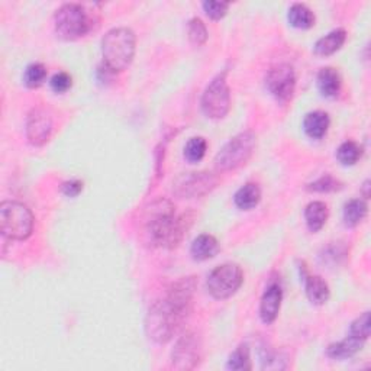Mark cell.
Wrapping results in <instances>:
<instances>
[{"mask_svg": "<svg viewBox=\"0 0 371 371\" xmlns=\"http://www.w3.org/2000/svg\"><path fill=\"white\" fill-rule=\"evenodd\" d=\"M282 300H283L282 286L278 283H271L266 289L264 295H262L261 298V303H260V316L262 322L270 325L277 319L278 312H280Z\"/></svg>", "mask_w": 371, "mask_h": 371, "instance_id": "obj_14", "label": "cell"}, {"mask_svg": "<svg viewBox=\"0 0 371 371\" xmlns=\"http://www.w3.org/2000/svg\"><path fill=\"white\" fill-rule=\"evenodd\" d=\"M186 319L165 299L154 303L145 318V331L150 339L157 344H165L183 327Z\"/></svg>", "mask_w": 371, "mask_h": 371, "instance_id": "obj_3", "label": "cell"}, {"mask_svg": "<svg viewBox=\"0 0 371 371\" xmlns=\"http://www.w3.org/2000/svg\"><path fill=\"white\" fill-rule=\"evenodd\" d=\"M228 8H229L228 2H215V0H208V2L203 3V10L213 21L222 19L228 12Z\"/></svg>", "mask_w": 371, "mask_h": 371, "instance_id": "obj_32", "label": "cell"}, {"mask_svg": "<svg viewBox=\"0 0 371 371\" xmlns=\"http://www.w3.org/2000/svg\"><path fill=\"white\" fill-rule=\"evenodd\" d=\"M363 345H364V341H361L360 338L348 334V336L343 339V341L331 344L327 352L334 360H347L352 357V355L357 354L363 348Z\"/></svg>", "mask_w": 371, "mask_h": 371, "instance_id": "obj_17", "label": "cell"}, {"mask_svg": "<svg viewBox=\"0 0 371 371\" xmlns=\"http://www.w3.org/2000/svg\"><path fill=\"white\" fill-rule=\"evenodd\" d=\"M202 111L210 119H222L230 109V90L225 73L216 75L208 84L202 96Z\"/></svg>", "mask_w": 371, "mask_h": 371, "instance_id": "obj_8", "label": "cell"}, {"mask_svg": "<svg viewBox=\"0 0 371 371\" xmlns=\"http://www.w3.org/2000/svg\"><path fill=\"white\" fill-rule=\"evenodd\" d=\"M328 215H329L328 206L323 202H319V200H316V202H311L305 209V219H306L307 228L312 232L320 230L328 221Z\"/></svg>", "mask_w": 371, "mask_h": 371, "instance_id": "obj_21", "label": "cell"}, {"mask_svg": "<svg viewBox=\"0 0 371 371\" xmlns=\"http://www.w3.org/2000/svg\"><path fill=\"white\" fill-rule=\"evenodd\" d=\"M95 22V15L80 3H66L54 15L55 33L66 41H74L87 35Z\"/></svg>", "mask_w": 371, "mask_h": 371, "instance_id": "obj_4", "label": "cell"}, {"mask_svg": "<svg viewBox=\"0 0 371 371\" xmlns=\"http://www.w3.org/2000/svg\"><path fill=\"white\" fill-rule=\"evenodd\" d=\"M266 86L275 100L286 103L291 99L296 87L295 70L289 64H278L266 75Z\"/></svg>", "mask_w": 371, "mask_h": 371, "instance_id": "obj_11", "label": "cell"}, {"mask_svg": "<svg viewBox=\"0 0 371 371\" xmlns=\"http://www.w3.org/2000/svg\"><path fill=\"white\" fill-rule=\"evenodd\" d=\"M219 179L210 172H192L183 173L173 181V192L180 199L202 197L210 193Z\"/></svg>", "mask_w": 371, "mask_h": 371, "instance_id": "obj_9", "label": "cell"}, {"mask_svg": "<svg viewBox=\"0 0 371 371\" xmlns=\"http://www.w3.org/2000/svg\"><path fill=\"white\" fill-rule=\"evenodd\" d=\"M136 38L129 28H114L102 39L105 69L111 73L125 70L134 60Z\"/></svg>", "mask_w": 371, "mask_h": 371, "instance_id": "obj_2", "label": "cell"}, {"mask_svg": "<svg viewBox=\"0 0 371 371\" xmlns=\"http://www.w3.org/2000/svg\"><path fill=\"white\" fill-rule=\"evenodd\" d=\"M188 35H189V41L194 46L203 45L208 41V29H206L203 21L199 19V18L190 19L189 25H188Z\"/></svg>", "mask_w": 371, "mask_h": 371, "instance_id": "obj_29", "label": "cell"}, {"mask_svg": "<svg viewBox=\"0 0 371 371\" xmlns=\"http://www.w3.org/2000/svg\"><path fill=\"white\" fill-rule=\"evenodd\" d=\"M361 154H363V150L357 143L345 141L344 144H341V147L338 148L336 157L343 165H354L361 159Z\"/></svg>", "mask_w": 371, "mask_h": 371, "instance_id": "obj_27", "label": "cell"}, {"mask_svg": "<svg viewBox=\"0 0 371 371\" xmlns=\"http://www.w3.org/2000/svg\"><path fill=\"white\" fill-rule=\"evenodd\" d=\"M257 138L251 131L238 134L224 145V148L215 157V167L219 173L230 172L245 164L253 156Z\"/></svg>", "mask_w": 371, "mask_h": 371, "instance_id": "obj_6", "label": "cell"}, {"mask_svg": "<svg viewBox=\"0 0 371 371\" xmlns=\"http://www.w3.org/2000/svg\"><path fill=\"white\" fill-rule=\"evenodd\" d=\"M350 334L360 338L364 343L367 341L370 336V312H364L360 318H357L351 323Z\"/></svg>", "mask_w": 371, "mask_h": 371, "instance_id": "obj_31", "label": "cell"}, {"mask_svg": "<svg viewBox=\"0 0 371 371\" xmlns=\"http://www.w3.org/2000/svg\"><path fill=\"white\" fill-rule=\"evenodd\" d=\"M244 283V273L238 264L226 262L216 267L208 277V290L215 299L234 296Z\"/></svg>", "mask_w": 371, "mask_h": 371, "instance_id": "obj_7", "label": "cell"}, {"mask_svg": "<svg viewBox=\"0 0 371 371\" xmlns=\"http://www.w3.org/2000/svg\"><path fill=\"white\" fill-rule=\"evenodd\" d=\"M194 291H196L194 277H183L168 289L165 300L172 305L184 319H188L189 314L192 312Z\"/></svg>", "mask_w": 371, "mask_h": 371, "instance_id": "obj_12", "label": "cell"}, {"mask_svg": "<svg viewBox=\"0 0 371 371\" xmlns=\"http://www.w3.org/2000/svg\"><path fill=\"white\" fill-rule=\"evenodd\" d=\"M208 150L206 139L202 136L190 138L189 143L184 147V157L189 163H199L202 161Z\"/></svg>", "mask_w": 371, "mask_h": 371, "instance_id": "obj_26", "label": "cell"}, {"mask_svg": "<svg viewBox=\"0 0 371 371\" xmlns=\"http://www.w3.org/2000/svg\"><path fill=\"white\" fill-rule=\"evenodd\" d=\"M50 84L55 93H66L69 89H71V84H73L71 75L69 73L60 71L53 75Z\"/></svg>", "mask_w": 371, "mask_h": 371, "instance_id": "obj_33", "label": "cell"}, {"mask_svg": "<svg viewBox=\"0 0 371 371\" xmlns=\"http://www.w3.org/2000/svg\"><path fill=\"white\" fill-rule=\"evenodd\" d=\"M46 79V67L41 63H33L29 64L24 74V82L28 87L37 89L44 84Z\"/></svg>", "mask_w": 371, "mask_h": 371, "instance_id": "obj_28", "label": "cell"}, {"mask_svg": "<svg viewBox=\"0 0 371 371\" xmlns=\"http://www.w3.org/2000/svg\"><path fill=\"white\" fill-rule=\"evenodd\" d=\"M53 134V118L42 107H37V109L30 111L26 119V136L29 143L41 147L45 143H48V139Z\"/></svg>", "mask_w": 371, "mask_h": 371, "instance_id": "obj_13", "label": "cell"}, {"mask_svg": "<svg viewBox=\"0 0 371 371\" xmlns=\"http://www.w3.org/2000/svg\"><path fill=\"white\" fill-rule=\"evenodd\" d=\"M35 218L33 212L19 202H3L0 205V229L3 237L15 241H24L34 230Z\"/></svg>", "mask_w": 371, "mask_h": 371, "instance_id": "obj_5", "label": "cell"}, {"mask_svg": "<svg viewBox=\"0 0 371 371\" xmlns=\"http://www.w3.org/2000/svg\"><path fill=\"white\" fill-rule=\"evenodd\" d=\"M218 251H219L218 241L209 234L199 235L190 246V254L196 261H206L209 258H213L218 254Z\"/></svg>", "mask_w": 371, "mask_h": 371, "instance_id": "obj_18", "label": "cell"}, {"mask_svg": "<svg viewBox=\"0 0 371 371\" xmlns=\"http://www.w3.org/2000/svg\"><path fill=\"white\" fill-rule=\"evenodd\" d=\"M226 367L234 371H246L251 370V355L248 345H239L234 352L229 355Z\"/></svg>", "mask_w": 371, "mask_h": 371, "instance_id": "obj_25", "label": "cell"}, {"mask_svg": "<svg viewBox=\"0 0 371 371\" xmlns=\"http://www.w3.org/2000/svg\"><path fill=\"white\" fill-rule=\"evenodd\" d=\"M83 190V183L80 180H69L61 184V192L69 197L79 196Z\"/></svg>", "mask_w": 371, "mask_h": 371, "instance_id": "obj_34", "label": "cell"}, {"mask_svg": "<svg viewBox=\"0 0 371 371\" xmlns=\"http://www.w3.org/2000/svg\"><path fill=\"white\" fill-rule=\"evenodd\" d=\"M289 22L298 29H309L315 25V15L303 3H295L289 9Z\"/></svg>", "mask_w": 371, "mask_h": 371, "instance_id": "obj_23", "label": "cell"}, {"mask_svg": "<svg viewBox=\"0 0 371 371\" xmlns=\"http://www.w3.org/2000/svg\"><path fill=\"white\" fill-rule=\"evenodd\" d=\"M367 215V205L361 199H354L344 208V222L347 226H357Z\"/></svg>", "mask_w": 371, "mask_h": 371, "instance_id": "obj_24", "label": "cell"}, {"mask_svg": "<svg viewBox=\"0 0 371 371\" xmlns=\"http://www.w3.org/2000/svg\"><path fill=\"white\" fill-rule=\"evenodd\" d=\"M318 89L325 98H335L341 90V75L332 67H325L318 74Z\"/></svg>", "mask_w": 371, "mask_h": 371, "instance_id": "obj_19", "label": "cell"}, {"mask_svg": "<svg viewBox=\"0 0 371 371\" xmlns=\"http://www.w3.org/2000/svg\"><path fill=\"white\" fill-rule=\"evenodd\" d=\"M345 39H347V33L344 29L341 28L334 29L329 34L318 39V42L315 44V53L322 57L332 55L334 53H336L339 48H341Z\"/></svg>", "mask_w": 371, "mask_h": 371, "instance_id": "obj_20", "label": "cell"}, {"mask_svg": "<svg viewBox=\"0 0 371 371\" xmlns=\"http://www.w3.org/2000/svg\"><path fill=\"white\" fill-rule=\"evenodd\" d=\"M144 221L151 241L164 248H176L188 229V216L177 215L174 205L165 199L150 205Z\"/></svg>", "mask_w": 371, "mask_h": 371, "instance_id": "obj_1", "label": "cell"}, {"mask_svg": "<svg viewBox=\"0 0 371 371\" xmlns=\"http://www.w3.org/2000/svg\"><path fill=\"white\" fill-rule=\"evenodd\" d=\"M302 277L305 280V289H306V295L314 305H323L327 303L329 299V286L328 283L323 280L320 275H311L307 273L306 267L303 266L302 269Z\"/></svg>", "mask_w": 371, "mask_h": 371, "instance_id": "obj_15", "label": "cell"}, {"mask_svg": "<svg viewBox=\"0 0 371 371\" xmlns=\"http://www.w3.org/2000/svg\"><path fill=\"white\" fill-rule=\"evenodd\" d=\"M331 125V119L327 112L315 111L307 114L303 120V129L307 136L312 139H320L328 132V128Z\"/></svg>", "mask_w": 371, "mask_h": 371, "instance_id": "obj_16", "label": "cell"}, {"mask_svg": "<svg viewBox=\"0 0 371 371\" xmlns=\"http://www.w3.org/2000/svg\"><path fill=\"white\" fill-rule=\"evenodd\" d=\"M368 188H370V181L364 183V196L368 197Z\"/></svg>", "mask_w": 371, "mask_h": 371, "instance_id": "obj_35", "label": "cell"}, {"mask_svg": "<svg viewBox=\"0 0 371 371\" xmlns=\"http://www.w3.org/2000/svg\"><path fill=\"white\" fill-rule=\"evenodd\" d=\"M235 205L242 210L254 209L261 200V190L258 184L255 183H246L235 193Z\"/></svg>", "mask_w": 371, "mask_h": 371, "instance_id": "obj_22", "label": "cell"}, {"mask_svg": "<svg viewBox=\"0 0 371 371\" xmlns=\"http://www.w3.org/2000/svg\"><path fill=\"white\" fill-rule=\"evenodd\" d=\"M203 357L202 338L196 332H186L174 347L172 352V364L177 370H193Z\"/></svg>", "mask_w": 371, "mask_h": 371, "instance_id": "obj_10", "label": "cell"}, {"mask_svg": "<svg viewBox=\"0 0 371 371\" xmlns=\"http://www.w3.org/2000/svg\"><path fill=\"white\" fill-rule=\"evenodd\" d=\"M343 188V184L339 180H336L335 177L327 174L322 176L320 179L315 180L314 183H311L307 186V190L311 192H319V193H329V192H336Z\"/></svg>", "mask_w": 371, "mask_h": 371, "instance_id": "obj_30", "label": "cell"}]
</instances>
